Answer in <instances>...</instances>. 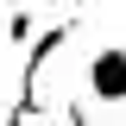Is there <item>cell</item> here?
Returning a JSON list of instances; mask_svg holds the SVG:
<instances>
[{
    "mask_svg": "<svg viewBox=\"0 0 126 126\" xmlns=\"http://www.w3.org/2000/svg\"><path fill=\"white\" fill-rule=\"evenodd\" d=\"M6 38H13V44H25V50H32V44H38V19H32L25 6H19V13L6 19Z\"/></svg>",
    "mask_w": 126,
    "mask_h": 126,
    "instance_id": "obj_2",
    "label": "cell"
},
{
    "mask_svg": "<svg viewBox=\"0 0 126 126\" xmlns=\"http://www.w3.org/2000/svg\"><path fill=\"white\" fill-rule=\"evenodd\" d=\"M82 76H88V101L120 107V101H126V44H101Z\"/></svg>",
    "mask_w": 126,
    "mask_h": 126,
    "instance_id": "obj_1",
    "label": "cell"
},
{
    "mask_svg": "<svg viewBox=\"0 0 126 126\" xmlns=\"http://www.w3.org/2000/svg\"><path fill=\"white\" fill-rule=\"evenodd\" d=\"M82 6H94V0H76V13H82Z\"/></svg>",
    "mask_w": 126,
    "mask_h": 126,
    "instance_id": "obj_3",
    "label": "cell"
}]
</instances>
